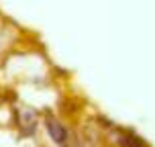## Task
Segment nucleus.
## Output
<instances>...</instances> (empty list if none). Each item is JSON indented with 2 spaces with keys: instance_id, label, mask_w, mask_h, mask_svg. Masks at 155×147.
Instances as JSON below:
<instances>
[{
  "instance_id": "nucleus-1",
  "label": "nucleus",
  "mask_w": 155,
  "mask_h": 147,
  "mask_svg": "<svg viewBox=\"0 0 155 147\" xmlns=\"http://www.w3.org/2000/svg\"><path fill=\"white\" fill-rule=\"evenodd\" d=\"M47 127L51 129L49 133H51V137H53L57 143H63V141H65V129H63L59 123H55V121H49V123H47Z\"/></svg>"
}]
</instances>
